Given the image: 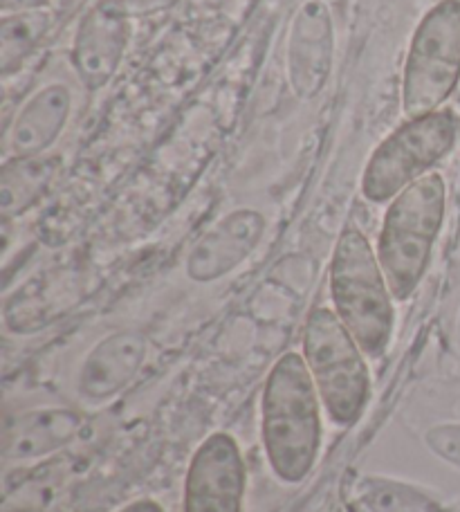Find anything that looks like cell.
Returning a JSON list of instances; mask_svg holds the SVG:
<instances>
[{
  "label": "cell",
  "instance_id": "6da1fadb",
  "mask_svg": "<svg viewBox=\"0 0 460 512\" xmlns=\"http://www.w3.org/2000/svg\"><path fill=\"white\" fill-rule=\"evenodd\" d=\"M261 438L272 472L299 483L321 450V398L299 353H285L270 371L261 396Z\"/></svg>",
  "mask_w": 460,
  "mask_h": 512
},
{
  "label": "cell",
  "instance_id": "7a4b0ae2",
  "mask_svg": "<svg viewBox=\"0 0 460 512\" xmlns=\"http://www.w3.org/2000/svg\"><path fill=\"white\" fill-rule=\"evenodd\" d=\"M447 212V187L431 171L413 182L386 207L377 259L395 301H407L425 279Z\"/></svg>",
  "mask_w": 460,
  "mask_h": 512
},
{
  "label": "cell",
  "instance_id": "3957f363",
  "mask_svg": "<svg viewBox=\"0 0 460 512\" xmlns=\"http://www.w3.org/2000/svg\"><path fill=\"white\" fill-rule=\"evenodd\" d=\"M328 279L337 317L351 331L366 358H380L393 337L395 299L377 252L362 230L346 227L339 236Z\"/></svg>",
  "mask_w": 460,
  "mask_h": 512
},
{
  "label": "cell",
  "instance_id": "277c9868",
  "mask_svg": "<svg viewBox=\"0 0 460 512\" xmlns=\"http://www.w3.org/2000/svg\"><path fill=\"white\" fill-rule=\"evenodd\" d=\"M303 358L328 418L339 427L355 425L371 396V373L360 344L333 308H312L303 328Z\"/></svg>",
  "mask_w": 460,
  "mask_h": 512
},
{
  "label": "cell",
  "instance_id": "5b68a950",
  "mask_svg": "<svg viewBox=\"0 0 460 512\" xmlns=\"http://www.w3.org/2000/svg\"><path fill=\"white\" fill-rule=\"evenodd\" d=\"M460 81V0H440L411 36L402 72V111L407 120L443 108Z\"/></svg>",
  "mask_w": 460,
  "mask_h": 512
},
{
  "label": "cell",
  "instance_id": "8992f818",
  "mask_svg": "<svg viewBox=\"0 0 460 512\" xmlns=\"http://www.w3.org/2000/svg\"><path fill=\"white\" fill-rule=\"evenodd\" d=\"M458 140V117L440 108L416 120H407L371 153L362 176V194L368 203L382 205L452 153Z\"/></svg>",
  "mask_w": 460,
  "mask_h": 512
},
{
  "label": "cell",
  "instance_id": "52a82bcc",
  "mask_svg": "<svg viewBox=\"0 0 460 512\" xmlns=\"http://www.w3.org/2000/svg\"><path fill=\"white\" fill-rule=\"evenodd\" d=\"M245 483V461L236 438L211 434L189 461L184 512H243Z\"/></svg>",
  "mask_w": 460,
  "mask_h": 512
},
{
  "label": "cell",
  "instance_id": "ba28073f",
  "mask_svg": "<svg viewBox=\"0 0 460 512\" xmlns=\"http://www.w3.org/2000/svg\"><path fill=\"white\" fill-rule=\"evenodd\" d=\"M335 61L333 14L324 0H306L292 16L285 52V75L299 102L326 88Z\"/></svg>",
  "mask_w": 460,
  "mask_h": 512
},
{
  "label": "cell",
  "instance_id": "9c48e42d",
  "mask_svg": "<svg viewBox=\"0 0 460 512\" xmlns=\"http://www.w3.org/2000/svg\"><path fill=\"white\" fill-rule=\"evenodd\" d=\"M128 39H131V23L115 5L99 3L81 16L72 43V63L84 88L99 90L115 77L126 54Z\"/></svg>",
  "mask_w": 460,
  "mask_h": 512
},
{
  "label": "cell",
  "instance_id": "30bf717a",
  "mask_svg": "<svg viewBox=\"0 0 460 512\" xmlns=\"http://www.w3.org/2000/svg\"><path fill=\"white\" fill-rule=\"evenodd\" d=\"M265 234L259 209L241 207L200 236L187 256V274L196 283H211L234 272L250 256Z\"/></svg>",
  "mask_w": 460,
  "mask_h": 512
},
{
  "label": "cell",
  "instance_id": "8fae6325",
  "mask_svg": "<svg viewBox=\"0 0 460 512\" xmlns=\"http://www.w3.org/2000/svg\"><path fill=\"white\" fill-rule=\"evenodd\" d=\"M146 337L137 331L113 333L101 340L79 371V393L86 400L104 402L133 382L146 360Z\"/></svg>",
  "mask_w": 460,
  "mask_h": 512
},
{
  "label": "cell",
  "instance_id": "7c38bea8",
  "mask_svg": "<svg viewBox=\"0 0 460 512\" xmlns=\"http://www.w3.org/2000/svg\"><path fill=\"white\" fill-rule=\"evenodd\" d=\"M84 295L75 272L57 270L27 281L5 301V326L14 333L41 331L59 319Z\"/></svg>",
  "mask_w": 460,
  "mask_h": 512
},
{
  "label": "cell",
  "instance_id": "4fadbf2b",
  "mask_svg": "<svg viewBox=\"0 0 460 512\" xmlns=\"http://www.w3.org/2000/svg\"><path fill=\"white\" fill-rule=\"evenodd\" d=\"M72 111V95L68 86L50 84L34 93L16 113L5 135V151L9 158H32L59 140Z\"/></svg>",
  "mask_w": 460,
  "mask_h": 512
},
{
  "label": "cell",
  "instance_id": "5bb4252c",
  "mask_svg": "<svg viewBox=\"0 0 460 512\" xmlns=\"http://www.w3.org/2000/svg\"><path fill=\"white\" fill-rule=\"evenodd\" d=\"M84 416L66 407H43L16 416L5 427L3 456L7 461H34L77 441Z\"/></svg>",
  "mask_w": 460,
  "mask_h": 512
},
{
  "label": "cell",
  "instance_id": "9a60e30c",
  "mask_svg": "<svg viewBox=\"0 0 460 512\" xmlns=\"http://www.w3.org/2000/svg\"><path fill=\"white\" fill-rule=\"evenodd\" d=\"M61 158L57 155H32V158H7L0 169V212L5 223L23 216L45 196L57 178Z\"/></svg>",
  "mask_w": 460,
  "mask_h": 512
},
{
  "label": "cell",
  "instance_id": "2e32d148",
  "mask_svg": "<svg viewBox=\"0 0 460 512\" xmlns=\"http://www.w3.org/2000/svg\"><path fill=\"white\" fill-rule=\"evenodd\" d=\"M52 27L48 9H30V12L5 14L0 21V72L12 75L32 57Z\"/></svg>",
  "mask_w": 460,
  "mask_h": 512
},
{
  "label": "cell",
  "instance_id": "e0dca14e",
  "mask_svg": "<svg viewBox=\"0 0 460 512\" xmlns=\"http://www.w3.org/2000/svg\"><path fill=\"white\" fill-rule=\"evenodd\" d=\"M353 495L364 512H445L427 492L386 477L357 479Z\"/></svg>",
  "mask_w": 460,
  "mask_h": 512
},
{
  "label": "cell",
  "instance_id": "ac0fdd59",
  "mask_svg": "<svg viewBox=\"0 0 460 512\" xmlns=\"http://www.w3.org/2000/svg\"><path fill=\"white\" fill-rule=\"evenodd\" d=\"M425 443L438 459L460 468V423L431 427L425 434Z\"/></svg>",
  "mask_w": 460,
  "mask_h": 512
},
{
  "label": "cell",
  "instance_id": "d6986e66",
  "mask_svg": "<svg viewBox=\"0 0 460 512\" xmlns=\"http://www.w3.org/2000/svg\"><path fill=\"white\" fill-rule=\"evenodd\" d=\"M50 0H0V12L16 14V12H30V9H43Z\"/></svg>",
  "mask_w": 460,
  "mask_h": 512
},
{
  "label": "cell",
  "instance_id": "ffe728a7",
  "mask_svg": "<svg viewBox=\"0 0 460 512\" xmlns=\"http://www.w3.org/2000/svg\"><path fill=\"white\" fill-rule=\"evenodd\" d=\"M119 512H164L158 501L153 499H137L133 504H128L126 508H122Z\"/></svg>",
  "mask_w": 460,
  "mask_h": 512
},
{
  "label": "cell",
  "instance_id": "44dd1931",
  "mask_svg": "<svg viewBox=\"0 0 460 512\" xmlns=\"http://www.w3.org/2000/svg\"><path fill=\"white\" fill-rule=\"evenodd\" d=\"M454 342H456V349L460 353V315H458V322H456V335H454Z\"/></svg>",
  "mask_w": 460,
  "mask_h": 512
},
{
  "label": "cell",
  "instance_id": "7402d4cb",
  "mask_svg": "<svg viewBox=\"0 0 460 512\" xmlns=\"http://www.w3.org/2000/svg\"><path fill=\"white\" fill-rule=\"evenodd\" d=\"M454 414H456V418L460 420V398L456 400V405H454Z\"/></svg>",
  "mask_w": 460,
  "mask_h": 512
}]
</instances>
